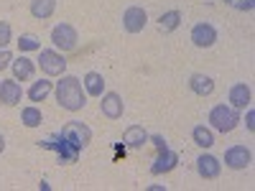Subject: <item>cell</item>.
Instances as JSON below:
<instances>
[{
  "instance_id": "17",
  "label": "cell",
  "mask_w": 255,
  "mask_h": 191,
  "mask_svg": "<svg viewBox=\"0 0 255 191\" xmlns=\"http://www.w3.org/2000/svg\"><path fill=\"white\" fill-rule=\"evenodd\" d=\"M189 87H191V92L199 95V97H209L212 92H215V82H212L207 74H191Z\"/></svg>"
},
{
  "instance_id": "19",
  "label": "cell",
  "mask_w": 255,
  "mask_h": 191,
  "mask_svg": "<svg viewBox=\"0 0 255 191\" xmlns=\"http://www.w3.org/2000/svg\"><path fill=\"white\" fill-rule=\"evenodd\" d=\"M56 10V0H31V15L44 20V18H51Z\"/></svg>"
},
{
  "instance_id": "22",
  "label": "cell",
  "mask_w": 255,
  "mask_h": 191,
  "mask_svg": "<svg viewBox=\"0 0 255 191\" xmlns=\"http://www.w3.org/2000/svg\"><path fill=\"white\" fill-rule=\"evenodd\" d=\"M191 138H194V143L199 148H212V145H215V135H212V130L204 127V125H197L194 130H191Z\"/></svg>"
},
{
  "instance_id": "5",
  "label": "cell",
  "mask_w": 255,
  "mask_h": 191,
  "mask_svg": "<svg viewBox=\"0 0 255 191\" xmlns=\"http://www.w3.org/2000/svg\"><path fill=\"white\" fill-rule=\"evenodd\" d=\"M59 133H61L64 138H67L72 145H77L79 151H82V148H87V145H90V140H92V130H90V127L84 125V122H79V120L67 122Z\"/></svg>"
},
{
  "instance_id": "25",
  "label": "cell",
  "mask_w": 255,
  "mask_h": 191,
  "mask_svg": "<svg viewBox=\"0 0 255 191\" xmlns=\"http://www.w3.org/2000/svg\"><path fill=\"white\" fill-rule=\"evenodd\" d=\"M5 44H10V23L0 20V49H5Z\"/></svg>"
},
{
  "instance_id": "14",
  "label": "cell",
  "mask_w": 255,
  "mask_h": 191,
  "mask_svg": "<svg viewBox=\"0 0 255 191\" xmlns=\"http://www.w3.org/2000/svg\"><path fill=\"white\" fill-rule=\"evenodd\" d=\"M250 97H253V92H250V87H248L245 82L232 84V87H230V104L235 110H245L248 104H250Z\"/></svg>"
},
{
  "instance_id": "2",
  "label": "cell",
  "mask_w": 255,
  "mask_h": 191,
  "mask_svg": "<svg viewBox=\"0 0 255 191\" xmlns=\"http://www.w3.org/2000/svg\"><path fill=\"white\" fill-rule=\"evenodd\" d=\"M38 145L46 148V151H54L56 158H59V163H77V158H79V153H82L79 148L72 145L61 133H54V135L46 138V140H38Z\"/></svg>"
},
{
  "instance_id": "28",
  "label": "cell",
  "mask_w": 255,
  "mask_h": 191,
  "mask_svg": "<svg viewBox=\"0 0 255 191\" xmlns=\"http://www.w3.org/2000/svg\"><path fill=\"white\" fill-rule=\"evenodd\" d=\"M10 61H13V54H10V51H5V49H0V69L10 67Z\"/></svg>"
},
{
  "instance_id": "1",
  "label": "cell",
  "mask_w": 255,
  "mask_h": 191,
  "mask_svg": "<svg viewBox=\"0 0 255 191\" xmlns=\"http://www.w3.org/2000/svg\"><path fill=\"white\" fill-rule=\"evenodd\" d=\"M56 102L64 110L79 112L87 104V92L82 87V79H77L72 74H61V79L56 82Z\"/></svg>"
},
{
  "instance_id": "27",
  "label": "cell",
  "mask_w": 255,
  "mask_h": 191,
  "mask_svg": "<svg viewBox=\"0 0 255 191\" xmlns=\"http://www.w3.org/2000/svg\"><path fill=\"white\" fill-rule=\"evenodd\" d=\"M148 143H153L156 151H163V148H168V143H166L163 135H148Z\"/></svg>"
},
{
  "instance_id": "18",
  "label": "cell",
  "mask_w": 255,
  "mask_h": 191,
  "mask_svg": "<svg viewBox=\"0 0 255 191\" xmlns=\"http://www.w3.org/2000/svg\"><path fill=\"white\" fill-rule=\"evenodd\" d=\"M10 67H13V77L15 79H31L33 77V72H36V64L31 61V59H26V56H18V59H13L10 61Z\"/></svg>"
},
{
  "instance_id": "12",
  "label": "cell",
  "mask_w": 255,
  "mask_h": 191,
  "mask_svg": "<svg viewBox=\"0 0 255 191\" xmlns=\"http://www.w3.org/2000/svg\"><path fill=\"white\" fill-rule=\"evenodd\" d=\"M20 97H23V90H20V84L15 79H3V82H0V102H3L5 107L18 104Z\"/></svg>"
},
{
  "instance_id": "15",
  "label": "cell",
  "mask_w": 255,
  "mask_h": 191,
  "mask_svg": "<svg viewBox=\"0 0 255 191\" xmlns=\"http://www.w3.org/2000/svg\"><path fill=\"white\" fill-rule=\"evenodd\" d=\"M123 143H125V148H143L145 143H148V133L143 130V125H130L128 130L123 133Z\"/></svg>"
},
{
  "instance_id": "20",
  "label": "cell",
  "mask_w": 255,
  "mask_h": 191,
  "mask_svg": "<svg viewBox=\"0 0 255 191\" xmlns=\"http://www.w3.org/2000/svg\"><path fill=\"white\" fill-rule=\"evenodd\" d=\"M179 23H181V13H179V10L161 13V18H158V28H161L163 33H171V31H176V28H179Z\"/></svg>"
},
{
  "instance_id": "29",
  "label": "cell",
  "mask_w": 255,
  "mask_h": 191,
  "mask_svg": "<svg viewBox=\"0 0 255 191\" xmlns=\"http://www.w3.org/2000/svg\"><path fill=\"white\" fill-rule=\"evenodd\" d=\"M245 125H248V130H250V133L255 130V112H253V110H248V115H245Z\"/></svg>"
},
{
  "instance_id": "24",
  "label": "cell",
  "mask_w": 255,
  "mask_h": 191,
  "mask_svg": "<svg viewBox=\"0 0 255 191\" xmlns=\"http://www.w3.org/2000/svg\"><path fill=\"white\" fill-rule=\"evenodd\" d=\"M18 49L20 51H41V41L36 36H20L18 38Z\"/></svg>"
},
{
  "instance_id": "21",
  "label": "cell",
  "mask_w": 255,
  "mask_h": 191,
  "mask_svg": "<svg viewBox=\"0 0 255 191\" xmlns=\"http://www.w3.org/2000/svg\"><path fill=\"white\" fill-rule=\"evenodd\" d=\"M51 92V82L49 79H41V82H33V87L28 90V99L31 102H44Z\"/></svg>"
},
{
  "instance_id": "10",
  "label": "cell",
  "mask_w": 255,
  "mask_h": 191,
  "mask_svg": "<svg viewBox=\"0 0 255 191\" xmlns=\"http://www.w3.org/2000/svg\"><path fill=\"white\" fill-rule=\"evenodd\" d=\"M100 107H102V115L108 117V120H120L123 112H125L123 97H120L118 92H105V95H102V102H100Z\"/></svg>"
},
{
  "instance_id": "31",
  "label": "cell",
  "mask_w": 255,
  "mask_h": 191,
  "mask_svg": "<svg viewBox=\"0 0 255 191\" xmlns=\"http://www.w3.org/2000/svg\"><path fill=\"white\" fill-rule=\"evenodd\" d=\"M3 151H5V138L0 135V153H3Z\"/></svg>"
},
{
  "instance_id": "11",
  "label": "cell",
  "mask_w": 255,
  "mask_h": 191,
  "mask_svg": "<svg viewBox=\"0 0 255 191\" xmlns=\"http://www.w3.org/2000/svg\"><path fill=\"white\" fill-rule=\"evenodd\" d=\"M176 166H179V153H176V151H171V148H163V151H158L156 163L151 166V174H153V176H161V174L174 171Z\"/></svg>"
},
{
  "instance_id": "9",
  "label": "cell",
  "mask_w": 255,
  "mask_h": 191,
  "mask_svg": "<svg viewBox=\"0 0 255 191\" xmlns=\"http://www.w3.org/2000/svg\"><path fill=\"white\" fill-rule=\"evenodd\" d=\"M215 41H217V31L212 23H197L191 28V44L197 49H209L215 46Z\"/></svg>"
},
{
  "instance_id": "23",
  "label": "cell",
  "mask_w": 255,
  "mask_h": 191,
  "mask_svg": "<svg viewBox=\"0 0 255 191\" xmlns=\"http://www.w3.org/2000/svg\"><path fill=\"white\" fill-rule=\"evenodd\" d=\"M20 122H23L26 127H38L41 122H44V115H41L38 107H23V112H20Z\"/></svg>"
},
{
  "instance_id": "16",
  "label": "cell",
  "mask_w": 255,
  "mask_h": 191,
  "mask_svg": "<svg viewBox=\"0 0 255 191\" xmlns=\"http://www.w3.org/2000/svg\"><path fill=\"white\" fill-rule=\"evenodd\" d=\"M82 87H84V92H87L90 97H102L105 95V77L100 72H87L84 74Z\"/></svg>"
},
{
  "instance_id": "4",
  "label": "cell",
  "mask_w": 255,
  "mask_h": 191,
  "mask_svg": "<svg viewBox=\"0 0 255 191\" xmlns=\"http://www.w3.org/2000/svg\"><path fill=\"white\" fill-rule=\"evenodd\" d=\"M38 67L46 77H61L64 72H67V59H64V54H59L54 49H41Z\"/></svg>"
},
{
  "instance_id": "8",
  "label": "cell",
  "mask_w": 255,
  "mask_h": 191,
  "mask_svg": "<svg viewBox=\"0 0 255 191\" xmlns=\"http://www.w3.org/2000/svg\"><path fill=\"white\" fill-rule=\"evenodd\" d=\"M253 161V153L248 151L245 145H232L227 148V153H225V166L232 168V171H243V168H248Z\"/></svg>"
},
{
  "instance_id": "7",
  "label": "cell",
  "mask_w": 255,
  "mask_h": 191,
  "mask_svg": "<svg viewBox=\"0 0 255 191\" xmlns=\"http://www.w3.org/2000/svg\"><path fill=\"white\" fill-rule=\"evenodd\" d=\"M145 23H148V13L140 5H130L123 13V28L128 33H140L145 28Z\"/></svg>"
},
{
  "instance_id": "26",
  "label": "cell",
  "mask_w": 255,
  "mask_h": 191,
  "mask_svg": "<svg viewBox=\"0 0 255 191\" xmlns=\"http://www.w3.org/2000/svg\"><path fill=\"white\" fill-rule=\"evenodd\" d=\"M232 8L240 10V13H253V8H255V0H235V3H232Z\"/></svg>"
},
{
  "instance_id": "32",
  "label": "cell",
  "mask_w": 255,
  "mask_h": 191,
  "mask_svg": "<svg viewBox=\"0 0 255 191\" xmlns=\"http://www.w3.org/2000/svg\"><path fill=\"white\" fill-rule=\"evenodd\" d=\"M225 3H230V5H232V3H235V0H225Z\"/></svg>"
},
{
  "instance_id": "3",
  "label": "cell",
  "mask_w": 255,
  "mask_h": 191,
  "mask_svg": "<svg viewBox=\"0 0 255 191\" xmlns=\"http://www.w3.org/2000/svg\"><path fill=\"white\" fill-rule=\"evenodd\" d=\"M209 125L222 135L232 133L240 125V112L235 107H227V104H217V107H212V112H209Z\"/></svg>"
},
{
  "instance_id": "13",
  "label": "cell",
  "mask_w": 255,
  "mask_h": 191,
  "mask_svg": "<svg viewBox=\"0 0 255 191\" xmlns=\"http://www.w3.org/2000/svg\"><path fill=\"white\" fill-rule=\"evenodd\" d=\"M197 171H199V176H202V179H217V176H220V171H222V163H220L215 156L204 153V156H199V158H197Z\"/></svg>"
},
{
  "instance_id": "6",
  "label": "cell",
  "mask_w": 255,
  "mask_h": 191,
  "mask_svg": "<svg viewBox=\"0 0 255 191\" xmlns=\"http://www.w3.org/2000/svg\"><path fill=\"white\" fill-rule=\"evenodd\" d=\"M77 41H79V36H77V28H74V26H69V23L54 26V31H51V44H54L56 49H61V54H64V51H74V49H77Z\"/></svg>"
},
{
  "instance_id": "30",
  "label": "cell",
  "mask_w": 255,
  "mask_h": 191,
  "mask_svg": "<svg viewBox=\"0 0 255 191\" xmlns=\"http://www.w3.org/2000/svg\"><path fill=\"white\" fill-rule=\"evenodd\" d=\"M151 191H166V186H158V184H153V186H148Z\"/></svg>"
}]
</instances>
